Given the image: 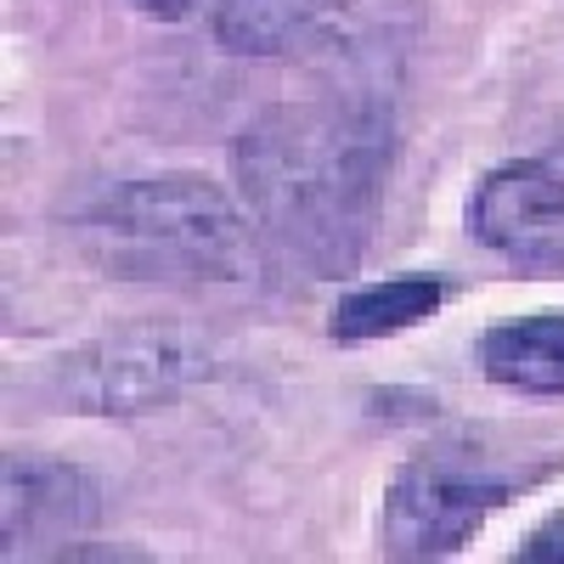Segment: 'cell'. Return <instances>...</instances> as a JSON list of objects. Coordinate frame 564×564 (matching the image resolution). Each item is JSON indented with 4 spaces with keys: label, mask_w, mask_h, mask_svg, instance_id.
Listing matches in <instances>:
<instances>
[{
    "label": "cell",
    "mask_w": 564,
    "mask_h": 564,
    "mask_svg": "<svg viewBox=\"0 0 564 564\" xmlns=\"http://www.w3.org/2000/svg\"><path fill=\"white\" fill-rule=\"evenodd\" d=\"M390 148L379 108L300 102L260 113L238 141V186L260 238L311 276H345L379 215Z\"/></svg>",
    "instance_id": "cell-1"
},
{
    "label": "cell",
    "mask_w": 564,
    "mask_h": 564,
    "mask_svg": "<svg viewBox=\"0 0 564 564\" xmlns=\"http://www.w3.org/2000/svg\"><path fill=\"white\" fill-rule=\"evenodd\" d=\"M68 231L79 254L119 282L215 294L249 289L260 276V243L249 215L198 170L108 181L74 209Z\"/></svg>",
    "instance_id": "cell-2"
},
{
    "label": "cell",
    "mask_w": 564,
    "mask_h": 564,
    "mask_svg": "<svg viewBox=\"0 0 564 564\" xmlns=\"http://www.w3.org/2000/svg\"><path fill=\"white\" fill-rule=\"evenodd\" d=\"M564 468V446L463 423L423 441L384 486L379 502V553L384 558H452L491 513L547 486Z\"/></svg>",
    "instance_id": "cell-3"
},
{
    "label": "cell",
    "mask_w": 564,
    "mask_h": 564,
    "mask_svg": "<svg viewBox=\"0 0 564 564\" xmlns=\"http://www.w3.org/2000/svg\"><path fill=\"white\" fill-rule=\"evenodd\" d=\"M204 372H209L204 350L186 345L175 327H119V334H97L63 350L45 367L40 390L57 412L135 417V412L170 406Z\"/></svg>",
    "instance_id": "cell-4"
},
{
    "label": "cell",
    "mask_w": 564,
    "mask_h": 564,
    "mask_svg": "<svg viewBox=\"0 0 564 564\" xmlns=\"http://www.w3.org/2000/svg\"><path fill=\"white\" fill-rule=\"evenodd\" d=\"M468 238L525 276H564V153L486 170L468 193Z\"/></svg>",
    "instance_id": "cell-5"
},
{
    "label": "cell",
    "mask_w": 564,
    "mask_h": 564,
    "mask_svg": "<svg viewBox=\"0 0 564 564\" xmlns=\"http://www.w3.org/2000/svg\"><path fill=\"white\" fill-rule=\"evenodd\" d=\"M102 520V491L85 468L63 457H7V502H0V525H7V553H52L63 558L74 536H85Z\"/></svg>",
    "instance_id": "cell-6"
},
{
    "label": "cell",
    "mask_w": 564,
    "mask_h": 564,
    "mask_svg": "<svg viewBox=\"0 0 564 564\" xmlns=\"http://www.w3.org/2000/svg\"><path fill=\"white\" fill-rule=\"evenodd\" d=\"M446 305V282L435 271H406L384 282H361V289L339 294L327 311V339L334 345H372V339H395L406 327L430 322Z\"/></svg>",
    "instance_id": "cell-7"
},
{
    "label": "cell",
    "mask_w": 564,
    "mask_h": 564,
    "mask_svg": "<svg viewBox=\"0 0 564 564\" xmlns=\"http://www.w3.org/2000/svg\"><path fill=\"white\" fill-rule=\"evenodd\" d=\"M480 372L497 390L564 395V311H536V316H520V322L486 327Z\"/></svg>",
    "instance_id": "cell-8"
},
{
    "label": "cell",
    "mask_w": 564,
    "mask_h": 564,
    "mask_svg": "<svg viewBox=\"0 0 564 564\" xmlns=\"http://www.w3.org/2000/svg\"><path fill=\"white\" fill-rule=\"evenodd\" d=\"M356 0H220L215 40L238 57H276L334 29Z\"/></svg>",
    "instance_id": "cell-9"
},
{
    "label": "cell",
    "mask_w": 564,
    "mask_h": 564,
    "mask_svg": "<svg viewBox=\"0 0 564 564\" xmlns=\"http://www.w3.org/2000/svg\"><path fill=\"white\" fill-rule=\"evenodd\" d=\"M513 564H564V508L547 513V520L513 547Z\"/></svg>",
    "instance_id": "cell-10"
},
{
    "label": "cell",
    "mask_w": 564,
    "mask_h": 564,
    "mask_svg": "<svg viewBox=\"0 0 564 564\" xmlns=\"http://www.w3.org/2000/svg\"><path fill=\"white\" fill-rule=\"evenodd\" d=\"M135 7H141V12H148V18H164V23H181V18H193V12L204 7V0H135Z\"/></svg>",
    "instance_id": "cell-11"
}]
</instances>
